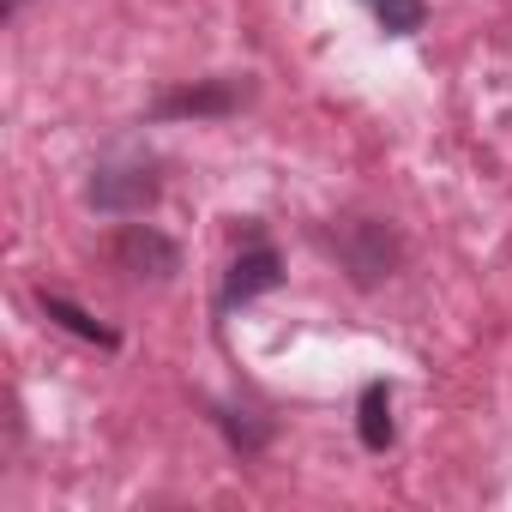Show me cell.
I'll list each match as a JSON object with an SVG mask.
<instances>
[{"label":"cell","instance_id":"cell-1","mask_svg":"<svg viewBox=\"0 0 512 512\" xmlns=\"http://www.w3.org/2000/svg\"><path fill=\"white\" fill-rule=\"evenodd\" d=\"M157 187H163V181H157V157L139 151V145H115L109 157H97L85 199H91L97 211H109V217H127V211H145V205L157 199Z\"/></svg>","mask_w":512,"mask_h":512},{"label":"cell","instance_id":"cell-3","mask_svg":"<svg viewBox=\"0 0 512 512\" xmlns=\"http://www.w3.org/2000/svg\"><path fill=\"white\" fill-rule=\"evenodd\" d=\"M338 253H344V266L356 272V284L392 278V266H398L392 229H386V223H368V217H344V223H338Z\"/></svg>","mask_w":512,"mask_h":512},{"label":"cell","instance_id":"cell-10","mask_svg":"<svg viewBox=\"0 0 512 512\" xmlns=\"http://www.w3.org/2000/svg\"><path fill=\"white\" fill-rule=\"evenodd\" d=\"M19 7H25V0H7V7H0V13H7V19H13V13H19Z\"/></svg>","mask_w":512,"mask_h":512},{"label":"cell","instance_id":"cell-4","mask_svg":"<svg viewBox=\"0 0 512 512\" xmlns=\"http://www.w3.org/2000/svg\"><path fill=\"white\" fill-rule=\"evenodd\" d=\"M115 260H121V272H133V278H175V272H181V247H175L163 229H151V223H127V229L115 235Z\"/></svg>","mask_w":512,"mask_h":512},{"label":"cell","instance_id":"cell-8","mask_svg":"<svg viewBox=\"0 0 512 512\" xmlns=\"http://www.w3.org/2000/svg\"><path fill=\"white\" fill-rule=\"evenodd\" d=\"M362 7L374 13V25H380L386 37H416V31H422V19H428L422 0H362Z\"/></svg>","mask_w":512,"mask_h":512},{"label":"cell","instance_id":"cell-2","mask_svg":"<svg viewBox=\"0 0 512 512\" xmlns=\"http://www.w3.org/2000/svg\"><path fill=\"white\" fill-rule=\"evenodd\" d=\"M278 278H284V260H278V247H272L260 229H247L241 253H235V260H229V272H223V290H217V314H229V308H241V302H253V296H266V290H278Z\"/></svg>","mask_w":512,"mask_h":512},{"label":"cell","instance_id":"cell-6","mask_svg":"<svg viewBox=\"0 0 512 512\" xmlns=\"http://www.w3.org/2000/svg\"><path fill=\"white\" fill-rule=\"evenodd\" d=\"M356 434L368 452H386L398 440V422H392V386L386 380H368L362 398H356Z\"/></svg>","mask_w":512,"mask_h":512},{"label":"cell","instance_id":"cell-5","mask_svg":"<svg viewBox=\"0 0 512 512\" xmlns=\"http://www.w3.org/2000/svg\"><path fill=\"white\" fill-rule=\"evenodd\" d=\"M241 103V85L235 79H205V85H181V91H163L151 103V121H181V115H229Z\"/></svg>","mask_w":512,"mask_h":512},{"label":"cell","instance_id":"cell-7","mask_svg":"<svg viewBox=\"0 0 512 512\" xmlns=\"http://www.w3.org/2000/svg\"><path fill=\"white\" fill-rule=\"evenodd\" d=\"M37 308H43V320H55L61 332H73V338H85V344H97V350H115V344H121L103 320H91V314H85V308H73L67 296H49V290H43V296H37Z\"/></svg>","mask_w":512,"mask_h":512},{"label":"cell","instance_id":"cell-9","mask_svg":"<svg viewBox=\"0 0 512 512\" xmlns=\"http://www.w3.org/2000/svg\"><path fill=\"white\" fill-rule=\"evenodd\" d=\"M211 410H217V428L229 434V446H235V452H260V446H266V434H272L266 422H253V416H247V410H235V404H211Z\"/></svg>","mask_w":512,"mask_h":512}]
</instances>
